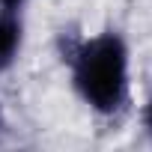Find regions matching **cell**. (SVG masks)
<instances>
[{
  "instance_id": "obj_4",
  "label": "cell",
  "mask_w": 152,
  "mask_h": 152,
  "mask_svg": "<svg viewBox=\"0 0 152 152\" xmlns=\"http://www.w3.org/2000/svg\"><path fill=\"white\" fill-rule=\"evenodd\" d=\"M24 3V0H0V6H3V9H18Z\"/></svg>"
},
{
  "instance_id": "obj_2",
  "label": "cell",
  "mask_w": 152,
  "mask_h": 152,
  "mask_svg": "<svg viewBox=\"0 0 152 152\" xmlns=\"http://www.w3.org/2000/svg\"><path fill=\"white\" fill-rule=\"evenodd\" d=\"M24 42V24L15 9H0V72L12 69Z\"/></svg>"
},
{
  "instance_id": "obj_5",
  "label": "cell",
  "mask_w": 152,
  "mask_h": 152,
  "mask_svg": "<svg viewBox=\"0 0 152 152\" xmlns=\"http://www.w3.org/2000/svg\"><path fill=\"white\" fill-rule=\"evenodd\" d=\"M3 131H6V116H3V107H0V137H3Z\"/></svg>"
},
{
  "instance_id": "obj_1",
  "label": "cell",
  "mask_w": 152,
  "mask_h": 152,
  "mask_svg": "<svg viewBox=\"0 0 152 152\" xmlns=\"http://www.w3.org/2000/svg\"><path fill=\"white\" fill-rule=\"evenodd\" d=\"M69 66H72V87L90 110L113 116L125 107L128 45L116 30H104L69 48Z\"/></svg>"
},
{
  "instance_id": "obj_3",
  "label": "cell",
  "mask_w": 152,
  "mask_h": 152,
  "mask_svg": "<svg viewBox=\"0 0 152 152\" xmlns=\"http://www.w3.org/2000/svg\"><path fill=\"white\" fill-rule=\"evenodd\" d=\"M143 125H146V131H149V137H152V99L146 102V110H143Z\"/></svg>"
}]
</instances>
